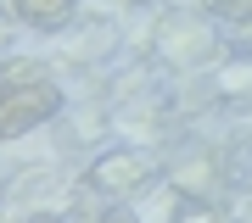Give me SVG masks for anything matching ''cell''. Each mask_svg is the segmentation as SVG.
<instances>
[{
	"label": "cell",
	"instance_id": "cell-4",
	"mask_svg": "<svg viewBox=\"0 0 252 223\" xmlns=\"http://www.w3.org/2000/svg\"><path fill=\"white\" fill-rule=\"evenodd\" d=\"M168 223H230V218L219 212L207 196H180V201H174V212H168Z\"/></svg>",
	"mask_w": 252,
	"mask_h": 223
},
{
	"label": "cell",
	"instance_id": "cell-1",
	"mask_svg": "<svg viewBox=\"0 0 252 223\" xmlns=\"http://www.w3.org/2000/svg\"><path fill=\"white\" fill-rule=\"evenodd\" d=\"M56 112H62V89L51 78H23L17 89H0V140L51 123Z\"/></svg>",
	"mask_w": 252,
	"mask_h": 223
},
{
	"label": "cell",
	"instance_id": "cell-7",
	"mask_svg": "<svg viewBox=\"0 0 252 223\" xmlns=\"http://www.w3.org/2000/svg\"><path fill=\"white\" fill-rule=\"evenodd\" d=\"M28 223H62V218H28Z\"/></svg>",
	"mask_w": 252,
	"mask_h": 223
},
{
	"label": "cell",
	"instance_id": "cell-6",
	"mask_svg": "<svg viewBox=\"0 0 252 223\" xmlns=\"http://www.w3.org/2000/svg\"><path fill=\"white\" fill-rule=\"evenodd\" d=\"M95 223H140V218H135V212H129V206H124V201H112V206H107V212H101Z\"/></svg>",
	"mask_w": 252,
	"mask_h": 223
},
{
	"label": "cell",
	"instance_id": "cell-3",
	"mask_svg": "<svg viewBox=\"0 0 252 223\" xmlns=\"http://www.w3.org/2000/svg\"><path fill=\"white\" fill-rule=\"evenodd\" d=\"M73 11H79V0H11V17L28 28H62Z\"/></svg>",
	"mask_w": 252,
	"mask_h": 223
},
{
	"label": "cell",
	"instance_id": "cell-2",
	"mask_svg": "<svg viewBox=\"0 0 252 223\" xmlns=\"http://www.w3.org/2000/svg\"><path fill=\"white\" fill-rule=\"evenodd\" d=\"M152 178H157V162L146 156V151H129V145H124V151H107V156L90 168V184L101 190V196H112V201L140 196Z\"/></svg>",
	"mask_w": 252,
	"mask_h": 223
},
{
	"label": "cell",
	"instance_id": "cell-5",
	"mask_svg": "<svg viewBox=\"0 0 252 223\" xmlns=\"http://www.w3.org/2000/svg\"><path fill=\"white\" fill-rule=\"evenodd\" d=\"M202 6L224 23H252V0H202Z\"/></svg>",
	"mask_w": 252,
	"mask_h": 223
}]
</instances>
